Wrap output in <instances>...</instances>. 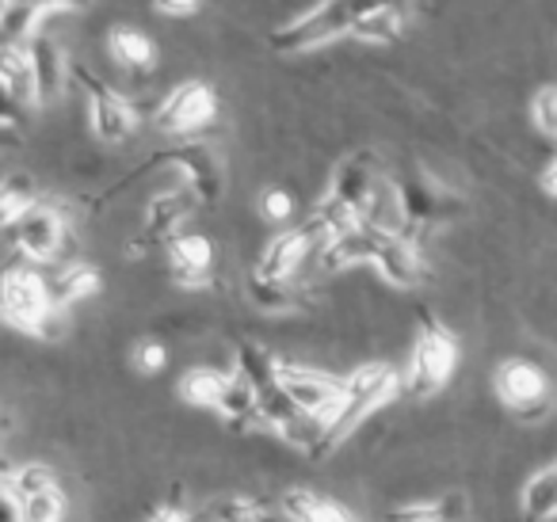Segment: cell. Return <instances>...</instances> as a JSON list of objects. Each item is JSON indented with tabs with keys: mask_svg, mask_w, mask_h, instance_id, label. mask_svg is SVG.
I'll list each match as a JSON object with an SVG mask.
<instances>
[{
	"mask_svg": "<svg viewBox=\"0 0 557 522\" xmlns=\"http://www.w3.org/2000/svg\"><path fill=\"white\" fill-rule=\"evenodd\" d=\"M35 179L16 172V176H4L0 179V233H9L27 210L35 207Z\"/></svg>",
	"mask_w": 557,
	"mask_h": 522,
	"instance_id": "484cf974",
	"label": "cell"
},
{
	"mask_svg": "<svg viewBox=\"0 0 557 522\" xmlns=\"http://www.w3.org/2000/svg\"><path fill=\"white\" fill-rule=\"evenodd\" d=\"M531 119H534V126H539V134H546L549 141H557V85H546L534 92Z\"/></svg>",
	"mask_w": 557,
	"mask_h": 522,
	"instance_id": "1f68e13d",
	"label": "cell"
},
{
	"mask_svg": "<svg viewBox=\"0 0 557 522\" xmlns=\"http://www.w3.org/2000/svg\"><path fill=\"white\" fill-rule=\"evenodd\" d=\"M0 522H24V507L9 488V481H0Z\"/></svg>",
	"mask_w": 557,
	"mask_h": 522,
	"instance_id": "74e56055",
	"label": "cell"
},
{
	"mask_svg": "<svg viewBox=\"0 0 557 522\" xmlns=\"http://www.w3.org/2000/svg\"><path fill=\"white\" fill-rule=\"evenodd\" d=\"M382 4H397V0H318L310 12L271 32L268 42L275 54H306V50L329 47V42L351 35V27Z\"/></svg>",
	"mask_w": 557,
	"mask_h": 522,
	"instance_id": "3957f363",
	"label": "cell"
},
{
	"mask_svg": "<svg viewBox=\"0 0 557 522\" xmlns=\"http://www.w3.org/2000/svg\"><path fill=\"white\" fill-rule=\"evenodd\" d=\"M278 389L287 393L298 412L325 423V427L336 415L341 397H344L341 377L325 374V370H313V366H298V362H278Z\"/></svg>",
	"mask_w": 557,
	"mask_h": 522,
	"instance_id": "52a82bcc",
	"label": "cell"
},
{
	"mask_svg": "<svg viewBox=\"0 0 557 522\" xmlns=\"http://www.w3.org/2000/svg\"><path fill=\"white\" fill-rule=\"evenodd\" d=\"M466 519H470V499H466L462 492L401 504L386 514V522H466Z\"/></svg>",
	"mask_w": 557,
	"mask_h": 522,
	"instance_id": "44dd1931",
	"label": "cell"
},
{
	"mask_svg": "<svg viewBox=\"0 0 557 522\" xmlns=\"http://www.w3.org/2000/svg\"><path fill=\"white\" fill-rule=\"evenodd\" d=\"M27 9L39 12L42 20L50 16V12H85L92 9V0H24Z\"/></svg>",
	"mask_w": 557,
	"mask_h": 522,
	"instance_id": "e575fe53",
	"label": "cell"
},
{
	"mask_svg": "<svg viewBox=\"0 0 557 522\" xmlns=\"http://www.w3.org/2000/svg\"><path fill=\"white\" fill-rule=\"evenodd\" d=\"M73 85H81L88 100V126L103 146H119L138 126V108L126 96H119L111 85H103L88 65H73Z\"/></svg>",
	"mask_w": 557,
	"mask_h": 522,
	"instance_id": "8992f818",
	"label": "cell"
},
{
	"mask_svg": "<svg viewBox=\"0 0 557 522\" xmlns=\"http://www.w3.org/2000/svg\"><path fill=\"white\" fill-rule=\"evenodd\" d=\"M20 111H24V103H16L9 92H4V88H0V126H9V130H16Z\"/></svg>",
	"mask_w": 557,
	"mask_h": 522,
	"instance_id": "f35d334b",
	"label": "cell"
},
{
	"mask_svg": "<svg viewBox=\"0 0 557 522\" xmlns=\"http://www.w3.org/2000/svg\"><path fill=\"white\" fill-rule=\"evenodd\" d=\"M9 476H12V469H0V481H9Z\"/></svg>",
	"mask_w": 557,
	"mask_h": 522,
	"instance_id": "b9f144b4",
	"label": "cell"
},
{
	"mask_svg": "<svg viewBox=\"0 0 557 522\" xmlns=\"http://www.w3.org/2000/svg\"><path fill=\"white\" fill-rule=\"evenodd\" d=\"M542 191L554 195V199H557V157L546 164V172H542Z\"/></svg>",
	"mask_w": 557,
	"mask_h": 522,
	"instance_id": "ab89813d",
	"label": "cell"
},
{
	"mask_svg": "<svg viewBox=\"0 0 557 522\" xmlns=\"http://www.w3.org/2000/svg\"><path fill=\"white\" fill-rule=\"evenodd\" d=\"M218 115V96L207 80H184L176 85L153 111V123L161 134H176V138H187V134L202 130L207 123H214Z\"/></svg>",
	"mask_w": 557,
	"mask_h": 522,
	"instance_id": "ba28073f",
	"label": "cell"
},
{
	"mask_svg": "<svg viewBox=\"0 0 557 522\" xmlns=\"http://www.w3.org/2000/svg\"><path fill=\"white\" fill-rule=\"evenodd\" d=\"M0 88H4L16 103H24V108H35V103H39L27 47H0Z\"/></svg>",
	"mask_w": 557,
	"mask_h": 522,
	"instance_id": "603a6c76",
	"label": "cell"
},
{
	"mask_svg": "<svg viewBox=\"0 0 557 522\" xmlns=\"http://www.w3.org/2000/svg\"><path fill=\"white\" fill-rule=\"evenodd\" d=\"M9 488L16 492V499H27V496H39V492L62 488V484H58V476L50 465H42V461H27V465L12 469Z\"/></svg>",
	"mask_w": 557,
	"mask_h": 522,
	"instance_id": "f1b7e54d",
	"label": "cell"
},
{
	"mask_svg": "<svg viewBox=\"0 0 557 522\" xmlns=\"http://www.w3.org/2000/svg\"><path fill=\"white\" fill-rule=\"evenodd\" d=\"M329 195H336L341 202H348V207L367 222V214L374 210V199L382 195V184H379V176H374V157L371 153L348 157V161L336 169Z\"/></svg>",
	"mask_w": 557,
	"mask_h": 522,
	"instance_id": "7c38bea8",
	"label": "cell"
},
{
	"mask_svg": "<svg viewBox=\"0 0 557 522\" xmlns=\"http://www.w3.org/2000/svg\"><path fill=\"white\" fill-rule=\"evenodd\" d=\"M458 366V339L450 328H443L440 321L424 316L420 321V332L412 339L409 351V366H405L401 389L409 393L412 400H428L450 382Z\"/></svg>",
	"mask_w": 557,
	"mask_h": 522,
	"instance_id": "277c9868",
	"label": "cell"
},
{
	"mask_svg": "<svg viewBox=\"0 0 557 522\" xmlns=\"http://www.w3.org/2000/svg\"><path fill=\"white\" fill-rule=\"evenodd\" d=\"M164 362H169V355H164V347L157 339H138L134 344V366L141 374H157V370H164Z\"/></svg>",
	"mask_w": 557,
	"mask_h": 522,
	"instance_id": "836d02e7",
	"label": "cell"
},
{
	"mask_svg": "<svg viewBox=\"0 0 557 522\" xmlns=\"http://www.w3.org/2000/svg\"><path fill=\"white\" fill-rule=\"evenodd\" d=\"M199 4H202V0H153V9L161 12V16H169V20L195 16V12H199Z\"/></svg>",
	"mask_w": 557,
	"mask_h": 522,
	"instance_id": "8d00e7d4",
	"label": "cell"
},
{
	"mask_svg": "<svg viewBox=\"0 0 557 522\" xmlns=\"http://www.w3.org/2000/svg\"><path fill=\"white\" fill-rule=\"evenodd\" d=\"M519 511L527 522H554L557 519V461L534 469L519 488Z\"/></svg>",
	"mask_w": 557,
	"mask_h": 522,
	"instance_id": "d6986e66",
	"label": "cell"
},
{
	"mask_svg": "<svg viewBox=\"0 0 557 522\" xmlns=\"http://www.w3.org/2000/svg\"><path fill=\"white\" fill-rule=\"evenodd\" d=\"M108 54L115 58L119 65L126 70H149L157 62V47L141 27H131V24H115L108 32Z\"/></svg>",
	"mask_w": 557,
	"mask_h": 522,
	"instance_id": "cb8c5ba5",
	"label": "cell"
},
{
	"mask_svg": "<svg viewBox=\"0 0 557 522\" xmlns=\"http://www.w3.org/2000/svg\"><path fill=\"white\" fill-rule=\"evenodd\" d=\"M149 522H195V519H191V511H187L184 499H164V504L149 514Z\"/></svg>",
	"mask_w": 557,
	"mask_h": 522,
	"instance_id": "d590c367",
	"label": "cell"
},
{
	"mask_svg": "<svg viewBox=\"0 0 557 522\" xmlns=\"http://www.w3.org/2000/svg\"><path fill=\"white\" fill-rule=\"evenodd\" d=\"M405 20H409V16H405L401 0H397V4H382V9L367 12V16L351 27V39H359V42H394L397 35L405 32Z\"/></svg>",
	"mask_w": 557,
	"mask_h": 522,
	"instance_id": "4316f807",
	"label": "cell"
},
{
	"mask_svg": "<svg viewBox=\"0 0 557 522\" xmlns=\"http://www.w3.org/2000/svg\"><path fill=\"white\" fill-rule=\"evenodd\" d=\"M310 248H313V240H310V233H306L302 225L275 233V237L268 240V248L260 252V263H256L252 275L271 278V283H290V278H295V271L306 263V256H310Z\"/></svg>",
	"mask_w": 557,
	"mask_h": 522,
	"instance_id": "4fadbf2b",
	"label": "cell"
},
{
	"mask_svg": "<svg viewBox=\"0 0 557 522\" xmlns=\"http://www.w3.org/2000/svg\"><path fill=\"white\" fill-rule=\"evenodd\" d=\"M275 507L287 522H356L348 507L333 504L329 496H318V492H310V488L283 492Z\"/></svg>",
	"mask_w": 557,
	"mask_h": 522,
	"instance_id": "ac0fdd59",
	"label": "cell"
},
{
	"mask_svg": "<svg viewBox=\"0 0 557 522\" xmlns=\"http://www.w3.org/2000/svg\"><path fill=\"white\" fill-rule=\"evenodd\" d=\"M100 271L92 268V263H65V268H58V275L47 278V290H50V301H54L58 309H70L77 306V301L92 298L96 290H100Z\"/></svg>",
	"mask_w": 557,
	"mask_h": 522,
	"instance_id": "ffe728a7",
	"label": "cell"
},
{
	"mask_svg": "<svg viewBox=\"0 0 557 522\" xmlns=\"http://www.w3.org/2000/svg\"><path fill=\"white\" fill-rule=\"evenodd\" d=\"M260 214L268 217L271 225L290 222V214H295V199H290L283 187H268V191L260 195Z\"/></svg>",
	"mask_w": 557,
	"mask_h": 522,
	"instance_id": "d6a6232c",
	"label": "cell"
},
{
	"mask_svg": "<svg viewBox=\"0 0 557 522\" xmlns=\"http://www.w3.org/2000/svg\"><path fill=\"white\" fill-rule=\"evenodd\" d=\"M20 507H24V522H62L65 519L62 488H50V492H39V496L20 499Z\"/></svg>",
	"mask_w": 557,
	"mask_h": 522,
	"instance_id": "4dcf8cb0",
	"label": "cell"
},
{
	"mask_svg": "<svg viewBox=\"0 0 557 522\" xmlns=\"http://www.w3.org/2000/svg\"><path fill=\"white\" fill-rule=\"evenodd\" d=\"M233 377L245 382L260 397V393L278 385V359L260 344H237V351H233Z\"/></svg>",
	"mask_w": 557,
	"mask_h": 522,
	"instance_id": "7402d4cb",
	"label": "cell"
},
{
	"mask_svg": "<svg viewBox=\"0 0 557 522\" xmlns=\"http://www.w3.org/2000/svg\"><path fill=\"white\" fill-rule=\"evenodd\" d=\"M169 263L176 283L202 286L214 268V245L202 233H176V237H169Z\"/></svg>",
	"mask_w": 557,
	"mask_h": 522,
	"instance_id": "e0dca14e",
	"label": "cell"
},
{
	"mask_svg": "<svg viewBox=\"0 0 557 522\" xmlns=\"http://www.w3.org/2000/svg\"><path fill=\"white\" fill-rule=\"evenodd\" d=\"M386 237H389V229H379V225L363 222V225H356L351 233H344V237L329 240V245L321 248V263H325L329 271L374 263V256H379V248L386 245Z\"/></svg>",
	"mask_w": 557,
	"mask_h": 522,
	"instance_id": "5bb4252c",
	"label": "cell"
},
{
	"mask_svg": "<svg viewBox=\"0 0 557 522\" xmlns=\"http://www.w3.org/2000/svg\"><path fill=\"white\" fill-rule=\"evenodd\" d=\"M27 54H32V70H35V96H39V108L47 103H58L65 96L73 80V65L65 58V50L50 39L47 32H39L32 42H27Z\"/></svg>",
	"mask_w": 557,
	"mask_h": 522,
	"instance_id": "8fae6325",
	"label": "cell"
},
{
	"mask_svg": "<svg viewBox=\"0 0 557 522\" xmlns=\"http://www.w3.org/2000/svg\"><path fill=\"white\" fill-rule=\"evenodd\" d=\"M12 248L20 252V260L27 263H54L65 248V217L62 210L35 202L24 217L9 229Z\"/></svg>",
	"mask_w": 557,
	"mask_h": 522,
	"instance_id": "30bf717a",
	"label": "cell"
},
{
	"mask_svg": "<svg viewBox=\"0 0 557 522\" xmlns=\"http://www.w3.org/2000/svg\"><path fill=\"white\" fill-rule=\"evenodd\" d=\"M199 207L195 202L191 191H164V195H153L146 207V225H141V240L134 245V252H141V248L157 245V240H169L176 237L180 222H184L191 210Z\"/></svg>",
	"mask_w": 557,
	"mask_h": 522,
	"instance_id": "9a60e30c",
	"label": "cell"
},
{
	"mask_svg": "<svg viewBox=\"0 0 557 522\" xmlns=\"http://www.w3.org/2000/svg\"><path fill=\"white\" fill-rule=\"evenodd\" d=\"M4 12H9V0H0V24H4Z\"/></svg>",
	"mask_w": 557,
	"mask_h": 522,
	"instance_id": "60d3db41",
	"label": "cell"
},
{
	"mask_svg": "<svg viewBox=\"0 0 557 522\" xmlns=\"http://www.w3.org/2000/svg\"><path fill=\"white\" fill-rule=\"evenodd\" d=\"M493 393L500 397V405H508L511 412L527 415V420H539L549 408V377L527 359L496 362Z\"/></svg>",
	"mask_w": 557,
	"mask_h": 522,
	"instance_id": "9c48e42d",
	"label": "cell"
},
{
	"mask_svg": "<svg viewBox=\"0 0 557 522\" xmlns=\"http://www.w3.org/2000/svg\"><path fill=\"white\" fill-rule=\"evenodd\" d=\"M0 321L35 336H58L65 328V309L50 301L47 275H39L35 263H0Z\"/></svg>",
	"mask_w": 557,
	"mask_h": 522,
	"instance_id": "6da1fadb",
	"label": "cell"
},
{
	"mask_svg": "<svg viewBox=\"0 0 557 522\" xmlns=\"http://www.w3.org/2000/svg\"><path fill=\"white\" fill-rule=\"evenodd\" d=\"M397 393H401V377H397V370L389 366V362H367V366L351 370V374L344 377L341 408H336V415L329 420L313 458H325L329 450H336L359 423L371 420V415L379 412L382 405H389Z\"/></svg>",
	"mask_w": 557,
	"mask_h": 522,
	"instance_id": "7a4b0ae2",
	"label": "cell"
},
{
	"mask_svg": "<svg viewBox=\"0 0 557 522\" xmlns=\"http://www.w3.org/2000/svg\"><path fill=\"white\" fill-rule=\"evenodd\" d=\"M210 519L214 522H271V511L260 504V499L248 496H225L210 507Z\"/></svg>",
	"mask_w": 557,
	"mask_h": 522,
	"instance_id": "f546056e",
	"label": "cell"
},
{
	"mask_svg": "<svg viewBox=\"0 0 557 522\" xmlns=\"http://www.w3.org/2000/svg\"><path fill=\"white\" fill-rule=\"evenodd\" d=\"M248 301L263 313H290L298 309V294L290 283H271V278L252 275L248 278Z\"/></svg>",
	"mask_w": 557,
	"mask_h": 522,
	"instance_id": "83f0119b",
	"label": "cell"
},
{
	"mask_svg": "<svg viewBox=\"0 0 557 522\" xmlns=\"http://www.w3.org/2000/svg\"><path fill=\"white\" fill-rule=\"evenodd\" d=\"M374 271H379L389 286H401V290H412V286L424 283V260H420L417 245H412L405 233H389L386 245L374 256Z\"/></svg>",
	"mask_w": 557,
	"mask_h": 522,
	"instance_id": "2e32d148",
	"label": "cell"
},
{
	"mask_svg": "<svg viewBox=\"0 0 557 522\" xmlns=\"http://www.w3.org/2000/svg\"><path fill=\"white\" fill-rule=\"evenodd\" d=\"M161 164H176L180 172H184L187 179V191L195 195V202L199 207H218L225 195V169H222V157L214 153V149L207 146V141H184V146H172V149H161V153H153L146 164H141L134 176H126L123 184L115 187H126L131 179H138L141 172L149 169H161Z\"/></svg>",
	"mask_w": 557,
	"mask_h": 522,
	"instance_id": "5b68a950",
	"label": "cell"
},
{
	"mask_svg": "<svg viewBox=\"0 0 557 522\" xmlns=\"http://www.w3.org/2000/svg\"><path fill=\"white\" fill-rule=\"evenodd\" d=\"M230 382H233V374H218V370L199 366V370H187V374L180 377L176 393H180V400H187L191 408H214L218 412Z\"/></svg>",
	"mask_w": 557,
	"mask_h": 522,
	"instance_id": "d4e9b609",
	"label": "cell"
}]
</instances>
